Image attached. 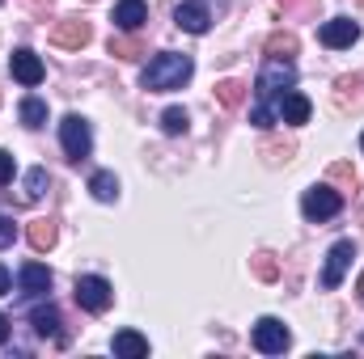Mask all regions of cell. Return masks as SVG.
<instances>
[{
  "instance_id": "e0dca14e",
  "label": "cell",
  "mask_w": 364,
  "mask_h": 359,
  "mask_svg": "<svg viewBox=\"0 0 364 359\" xmlns=\"http://www.w3.org/2000/svg\"><path fill=\"white\" fill-rule=\"evenodd\" d=\"M34 334L38 338H60V313L47 304V309H34Z\"/></svg>"
},
{
  "instance_id": "ffe728a7",
  "label": "cell",
  "mask_w": 364,
  "mask_h": 359,
  "mask_svg": "<svg viewBox=\"0 0 364 359\" xmlns=\"http://www.w3.org/2000/svg\"><path fill=\"white\" fill-rule=\"evenodd\" d=\"M47 186H51L47 170H43V165H34V170L26 174V203H38V199L47 194Z\"/></svg>"
},
{
  "instance_id": "e575fe53",
  "label": "cell",
  "mask_w": 364,
  "mask_h": 359,
  "mask_svg": "<svg viewBox=\"0 0 364 359\" xmlns=\"http://www.w3.org/2000/svg\"><path fill=\"white\" fill-rule=\"evenodd\" d=\"M360 4H364V0H360Z\"/></svg>"
},
{
  "instance_id": "30bf717a",
  "label": "cell",
  "mask_w": 364,
  "mask_h": 359,
  "mask_svg": "<svg viewBox=\"0 0 364 359\" xmlns=\"http://www.w3.org/2000/svg\"><path fill=\"white\" fill-rule=\"evenodd\" d=\"M318 38H322V47H331V51H343V47H352V43L360 38V26H356L352 17H331V21L318 30Z\"/></svg>"
},
{
  "instance_id": "8fae6325",
  "label": "cell",
  "mask_w": 364,
  "mask_h": 359,
  "mask_svg": "<svg viewBox=\"0 0 364 359\" xmlns=\"http://www.w3.org/2000/svg\"><path fill=\"white\" fill-rule=\"evenodd\" d=\"M174 21H178V30H186V34H208L212 13H208L203 0H182L178 9H174Z\"/></svg>"
},
{
  "instance_id": "7c38bea8",
  "label": "cell",
  "mask_w": 364,
  "mask_h": 359,
  "mask_svg": "<svg viewBox=\"0 0 364 359\" xmlns=\"http://www.w3.org/2000/svg\"><path fill=\"white\" fill-rule=\"evenodd\" d=\"M309 97H301V93H284L279 101H275V114H279V123H292V127H301V123H309Z\"/></svg>"
},
{
  "instance_id": "4fadbf2b",
  "label": "cell",
  "mask_w": 364,
  "mask_h": 359,
  "mask_svg": "<svg viewBox=\"0 0 364 359\" xmlns=\"http://www.w3.org/2000/svg\"><path fill=\"white\" fill-rule=\"evenodd\" d=\"M110 21H114L119 30H140V26L149 21V4H144V0H119Z\"/></svg>"
},
{
  "instance_id": "f1b7e54d",
  "label": "cell",
  "mask_w": 364,
  "mask_h": 359,
  "mask_svg": "<svg viewBox=\"0 0 364 359\" xmlns=\"http://www.w3.org/2000/svg\"><path fill=\"white\" fill-rule=\"evenodd\" d=\"M9 245H13V220L0 216V250H9Z\"/></svg>"
},
{
  "instance_id": "1f68e13d",
  "label": "cell",
  "mask_w": 364,
  "mask_h": 359,
  "mask_svg": "<svg viewBox=\"0 0 364 359\" xmlns=\"http://www.w3.org/2000/svg\"><path fill=\"white\" fill-rule=\"evenodd\" d=\"M356 292H360V300H364V270H360V279H356Z\"/></svg>"
},
{
  "instance_id": "3957f363",
  "label": "cell",
  "mask_w": 364,
  "mask_h": 359,
  "mask_svg": "<svg viewBox=\"0 0 364 359\" xmlns=\"http://www.w3.org/2000/svg\"><path fill=\"white\" fill-rule=\"evenodd\" d=\"M60 144H64V157H68V161H85L93 153L90 123H85L81 114H64V123H60Z\"/></svg>"
},
{
  "instance_id": "603a6c76",
  "label": "cell",
  "mask_w": 364,
  "mask_h": 359,
  "mask_svg": "<svg viewBox=\"0 0 364 359\" xmlns=\"http://www.w3.org/2000/svg\"><path fill=\"white\" fill-rule=\"evenodd\" d=\"M250 267H255V275H259L263 283H275V279H279V263H275V254H267V250H263V254H255V258H250Z\"/></svg>"
},
{
  "instance_id": "d6a6232c",
  "label": "cell",
  "mask_w": 364,
  "mask_h": 359,
  "mask_svg": "<svg viewBox=\"0 0 364 359\" xmlns=\"http://www.w3.org/2000/svg\"><path fill=\"white\" fill-rule=\"evenodd\" d=\"M38 4H51V0H38Z\"/></svg>"
},
{
  "instance_id": "9c48e42d",
  "label": "cell",
  "mask_w": 364,
  "mask_h": 359,
  "mask_svg": "<svg viewBox=\"0 0 364 359\" xmlns=\"http://www.w3.org/2000/svg\"><path fill=\"white\" fill-rule=\"evenodd\" d=\"M352 258H356V245H352V241H335V245H331V254H326L322 287H339V283H343V275H348V267H352Z\"/></svg>"
},
{
  "instance_id": "ac0fdd59",
  "label": "cell",
  "mask_w": 364,
  "mask_h": 359,
  "mask_svg": "<svg viewBox=\"0 0 364 359\" xmlns=\"http://www.w3.org/2000/svg\"><path fill=\"white\" fill-rule=\"evenodd\" d=\"M296 47H301V43H296V34H288V30H279V34L267 38V55H272V60H292Z\"/></svg>"
},
{
  "instance_id": "52a82bcc",
  "label": "cell",
  "mask_w": 364,
  "mask_h": 359,
  "mask_svg": "<svg viewBox=\"0 0 364 359\" xmlns=\"http://www.w3.org/2000/svg\"><path fill=\"white\" fill-rule=\"evenodd\" d=\"M90 38H93V30H90V21H81V17H60L51 26V43L64 47V51H81Z\"/></svg>"
},
{
  "instance_id": "5b68a950",
  "label": "cell",
  "mask_w": 364,
  "mask_h": 359,
  "mask_svg": "<svg viewBox=\"0 0 364 359\" xmlns=\"http://www.w3.org/2000/svg\"><path fill=\"white\" fill-rule=\"evenodd\" d=\"M110 300H114V292H110V283H106L102 275H81V279H77V304H81L85 313H106Z\"/></svg>"
},
{
  "instance_id": "44dd1931",
  "label": "cell",
  "mask_w": 364,
  "mask_h": 359,
  "mask_svg": "<svg viewBox=\"0 0 364 359\" xmlns=\"http://www.w3.org/2000/svg\"><path fill=\"white\" fill-rule=\"evenodd\" d=\"M21 123L26 127H43L47 123V101L43 97H26L21 101Z\"/></svg>"
},
{
  "instance_id": "ba28073f",
  "label": "cell",
  "mask_w": 364,
  "mask_h": 359,
  "mask_svg": "<svg viewBox=\"0 0 364 359\" xmlns=\"http://www.w3.org/2000/svg\"><path fill=\"white\" fill-rule=\"evenodd\" d=\"M9 72H13V81H21V85H43V77H47V68H43V60L30 51V47H17L13 55H9Z\"/></svg>"
},
{
  "instance_id": "484cf974",
  "label": "cell",
  "mask_w": 364,
  "mask_h": 359,
  "mask_svg": "<svg viewBox=\"0 0 364 359\" xmlns=\"http://www.w3.org/2000/svg\"><path fill=\"white\" fill-rule=\"evenodd\" d=\"M331 178L339 182V186H348V190H356V170H352L348 161H335V165H331Z\"/></svg>"
},
{
  "instance_id": "2e32d148",
  "label": "cell",
  "mask_w": 364,
  "mask_h": 359,
  "mask_svg": "<svg viewBox=\"0 0 364 359\" xmlns=\"http://www.w3.org/2000/svg\"><path fill=\"white\" fill-rule=\"evenodd\" d=\"M90 194L97 203H114V199H119V178H114L110 170H97L90 178Z\"/></svg>"
},
{
  "instance_id": "8992f818",
  "label": "cell",
  "mask_w": 364,
  "mask_h": 359,
  "mask_svg": "<svg viewBox=\"0 0 364 359\" xmlns=\"http://www.w3.org/2000/svg\"><path fill=\"white\" fill-rule=\"evenodd\" d=\"M288 343H292V334H288V326H284L279 317H259V321H255V347H259L263 355H284Z\"/></svg>"
},
{
  "instance_id": "7a4b0ae2",
  "label": "cell",
  "mask_w": 364,
  "mask_h": 359,
  "mask_svg": "<svg viewBox=\"0 0 364 359\" xmlns=\"http://www.w3.org/2000/svg\"><path fill=\"white\" fill-rule=\"evenodd\" d=\"M296 85V68H292V60H267L263 64V72H259V101L263 106H275L284 93Z\"/></svg>"
},
{
  "instance_id": "277c9868",
  "label": "cell",
  "mask_w": 364,
  "mask_h": 359,
  "mask_svg": "<svg viewBox=\"0 0 364 359\" xmlns=\"http://www.w3.org/2000/svg\"><path fill=\"white\" fill-rule=\"evenodd\" d=\"M301 211H305V220H331L343 211V194L331 186H309L301 194Z\"/></svg>"
},
{
  "instance_id": "d6986e66",
  "label": "cell",
  "mask_w": 364,
  "mask_h": 359,
  "mask_svg": "<svg viewBox=\"0 0 364 359\" xmlns=\"http://www.w3.org/2000/svg\"><path fill=\"white\" fill-rule=\"evenodd\" d=\"M30 245L43 254V250H51L55 245V220H34L30 224Z\"/></svg>"
},
{
  "instance_id": "4dcf8cb0",
  "label": "cell",
  "mask_w": 364,
  "mask_h": 359,
  "mask_svg": "<svg viewBox=\"0 0 364 359\" xmlns=\"http://www.w3.org/2000/svg\"><path fill=\"white\" fill-rule=\"evenodd\" d=\"M4 338H9V317L0 313V343H4Z\"/></svg>"
},
{
  "instance_id": "5bb4252c",
  "label": "cell",
  "mask_w": 364,
  "mask_h": 359,
  "mask_svg": "<svg viewBox=\"0 0 364 359\" xmlns=\"http://www.w3.org/2000/svg\"><path fill=\"white\" fill-rule=\"evenodd\" d=\"M17 279H21V292L26 296H47L51 292V270L43 267V263H26Z\"/></svg>"
},
{
  "instance_id": "d4e9b609",
  "label": "cell",
  "mask_w": 364,
  "mask_h": 359,
  "mask_svg": "<svg viewBox=\"0 0 364 359\" xmlns=\"http://www.w3.org/2000/svg\"><path fill=\"white\" fill-rule=\"evenodd\" d=\"M161 131H166V136H182V131H186V110H182V106H170V110L161 114Z\"/></svg>"
},
{
  "instance_id": "83f0119b",
  "label": "cell",
  "mask_w": 364,
  "mask_h": 359,
  "mask_svg": "<svg viewBox=\"0 0 364 359\" xmlns=\"http://www.w3.org/2000/svg\"><path fill=\"white\" fill-rule=\"evenodd\" d=\"M13 174H17V161H13V153H4V148H0V186H9Z\"/></svg>"
},
{
  "instance_id": "f546056e",
  "label": "cell",
  "mask_w": 364,
  "mask_h": 359,
  "mask_svg": "<svg viewBox=\"0 0 364 359\" xmlns=\"http://www.w3.org/2000/svg\"><path fill=\"white\" fill-rule=\"evenodd\" d=\"M9 287H13V275L0 267V296H9Z\"/></svg>"
},
{
  "instance_id": "7402d4cb",
  "label": "cell",
  "mask_w": 364,
  "mask_h": 359,
  "mask_svg": "<svg viewBox=\"0 0 364 359\" xmlns=\"http://www.w3.org/2000/svg\"><path fill=\"white\" fill-rule=\"evenodd\" d=\"M216 101L229 106V110L242 106V101H246V85H242V81H220V85H216Z\"/></svg>"
},
{
  "instance_id": "4316f807",
  "label": "cell",
  "mask_w": 364,
  "mask_h": 359,
  "mask_svg": "<svg viewBox=\"0 0 364 359\" xmlns=\"http://www.w3.org/2000/svg\"><path fill=\"white\" fill-rule=\"evenodd\" d=\"M292 153H296L292 144H275V140H267V144H263V157H272V161H288Z\"/></svg>"
},
{
  "instance_id": "9a60e30c",
  "label": "cell",
  "mask_w": 364,
  "mask_h": 359,
  "mask_svg": "<svg viewBox=\"0 0 364 359\" xmlns=\"http://www.w3.org/2000/svg\"><path fill=\"white\" fill-rule=\"evenodd\" d=\"M110 347H114V355H123V359H144L149 355V338L136 334V330H119Z\"/></svg>"
},
{
  "instance_id": "cb8c5ba5",
  "label": "cell",
  "mask_w": 364,
  "mask_h": 359,
  "mask_svg": "<svg viewBox=\"0 0 364 359\" xmlns=\"http://www.w3.org/2000/svg\"><path fill=\"white\" fill-rule=\"evenodd\" d=\"M110 55H119V60H136V55H144V47H140V38H110Z\"/></svg>"
},
{
  "instance_id": "6da1fadb",
  "label": "cell",
  "mask_w": 364,
  "mask_h": 359,
  "mask_svg": "<svg viewBox=\"0 0 364 359\" xmlns=\"http://www.w3.org/2000/svg\"><path fill=\"white\" fill-rule=\"evenodd\" d=\"M191 72H195V60H191L186 51H161V55L144 68L140 85L149 93H170V89H182V85L191 81Z\"/></svg>"
},
{
  "instance_id": "836d02e7",
  "label": "cell",
  "mask_w": 364,
  "mask_h": 359,
  "mask_svg": "<svg viewBox=\"0 0 364 359\" xmlns=\"http://www.w3.org/2000/svg\"><path fill=\"white\" fill-rule=\"evenodd\" d=\"M360 148H364V136H360Z\"/></svg>"
}]
</instances>
